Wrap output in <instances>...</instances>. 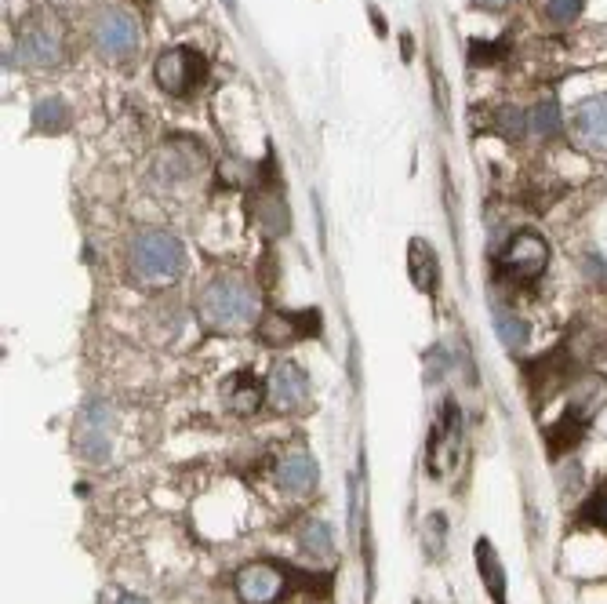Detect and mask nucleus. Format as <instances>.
<instances>
[{"label":"nucleus","instance_id":"nucleus-1","mask_svg":"<svg viewBox=\"0 0 607 604\" xmlns=\"http://www.w3.org/2000/svg\"><path fill=\"white\" fill-rule=\"evenodd\" d=\"M197 313L204 328L211 332H248L251 324L262 321V299L259 288L244 273H219L197 299Z\"/></svg>","mask_w":607,"mask_h":604},{"label":"nucleus","instance_id":"nucleus-2","mask_svg":"<svg viewBox=\"0 0 607 604\" xmlns=\"http://www.w3.org/2000/svg\"><path fill=\"white\" fill-rule=\"evenodd\" d=\"M186 270V244L168 230H142L128 244V277L139 288H168Z\"/></svg>","mask_w":607,"mask_h":604},{"label":"nucleus","instance_id":"nucleus-3","mask_svg":"<svg viewBox=\"0 0 607 604\" xmlns=\"http://www.w3.org/2000/svg\"><path fill=\"white\" fill-rule=\"evenodd\" d=\"M11 59L26 70H55L66 59V30L55 15H30L22 22L15 55Z\"/></svg>","mask_w":607,"mask_h":604},{"label":"nucleus","instance_id":"nucleus-4","mask_svg":"<svg viewBox=\"0 0 607 604\" xmlns=\"http://www.w3.org/2000/svg\"><path fill=\"white\" fill-rule=\"evenodd\" d=\"M91 37L106 59H131L139 51V19L128 8H106L99 11Z\"/></svg>","mask_w":607,"mask_h":604},{"label":"nucleus","instance_id":"nucleus-5","mask_svg":"<svg viewBox=\"0 0 607 604\" xmlns=\"http://www.w3.org/2000/svg\"><path fill=\"white\" fill-rule=\"evenodd\" d=\"M549 266V244L542 233L535 230H517L509 237L506 252H502V270L513 281H535Z\"/></svg>","mask_w":607,"mask_h":604},{"label":"nucleus","instance_id":"nucleus-6","mask_svg":"<svg viewBox=\"0 0 607 604\" xmlns=\"http://www.w3.org/2000/svg\"><path fill=\"white\" fill-rule=\"evenodd\" d=\"M208 73V62L204 55L193 48H168L157 59V84L168 95H190Z\"/></svg>","mask_w":607,"mask_h":604},{"label":"nucleus","instance_id":"nucleus-7","mask_svg":"<svg viewBox=\"0 0 607 604\" xmlns=\"http://www.w3.org/2000/svg\"><path fill=\"white\" fill-rule=\"evenodd\" d=\"M233 586H237V597L244 604H273L288 594V572L277 561H255L240 568Z\"/></svg>","mask_w":607,"mask_h":604},{"label":"nucleus","instance_id":"nucleus-8","mask_svg":"<svg viewBox=\"0 0 607 604\" xmlns=\"http://www.w3.org/2000/svg\"><path fill=\"white\" fill-rule=\"evenodd\" d=\"M266 401L277 408V412L291 415L306 408L309 401V375L302 372L299 364L291 361H280L273 372H269V383H266Z\"/></svg>","mask_w":607,"mask_h":604},{"label":"nucleus","instance_id":"nucleus-9","mask_svg":"<svg viewBox=\"0 0 607 604\" xmlns=\"http://www.w3.org/2000/svg\"><path fill=\"white\" fill-rule=\"evenodd\" d=\"M77 448L88 463H106L110 459V408L102 401L88 404L80 412V423H77Z\"/></svg>","mask_w":607,"mask_h":604},{"label":"nucleus","instance_id":"nucleus-10","mask_svg":"<svg viewBox=\"0 0 607 604\" xmlns=\"http://www.w3.org/2000/svg\"><path fill=\"white\" fill-rule=\"evenodd\" d=\"M571 142L582 153H607V95L578 106L571 117Z\"/></svg>","mask_w":607,"mask_h":604},{"label":"nucleus","instance_id":"nucleus-11","mask_svg":"<svg viewBox=\"0 0 607 604\" xmlns=\"http://www.w3.org/2000/svg\"><path fill=\"white\" fill-rule=\"evenodd\" d=\"M273 481L291 499H306L317 488V463H313V455L306 448H288L277 459V466H273Z\"/></svg>","mask_w":607,"mask_h":604},{"label":"nucleus","instance_id":"nucleus-12","mask_svg":"<svg viewBox=\"0 0 607 604\" xmlns=\"http://www.w3.org/2000/svg\"><path fill=\"white\" fill-rule=\"evenodd\" d=\"M320 332V317L313 310L309 313H284V310H269L259 321V339L266 346H288L295 339H306V335Z\"/></svg>","mask_w":607,"mask_h":604},{"label":"nucleus","instance_id":"nucleus-13","mask_svg":"<svg viewBox=\"0 0 607 604\" xmlns=\"http://www.w3.org/2000/svg\"><path fill=\"white\" fill-rule=\"evenodd\" d=\"M222 401L233 415H255L266 401V383L255 379V372H237L222 383Z\"/></svg>","mask_w":607,"mask_h":604},{"label":"nucleus","instance_id":"nucleus-14","mask_svg":"<svg viewBox=\"0 0 607 604\" xmlns=\"http://www.w3.org/2000/svg\"><path fill=\"white\" fill-rule=\"evenodd\" d=\"M607 408V379L604 375H586L571 386V401H568V415H575L578 423H593L600 412Z\"/></svg>","mask_w":607,"mask_h":604},{"label":"nucleus","instance_id":"nucleus-15","mask_svg":"<svg viewBox=\"0 0 607 604\" xmlns=\"http://www.w3.org/2000/svg\"><path fill=\"white\" fill-rule=\"evenodd\" d=\"M408 270H411V284H415L422 295L437 292V255L426 241H411L408 248Z\"/></svg>","mask_w":607,"mask_h":604},{"label":"nucleus","instance_id":"nucleus-16","mask_svg":"<svg viewBox=\"0 0 607 604\" xmlns=\"http://www.w3.org/2000/svg\"><path fill=\"white\" fill-rule=\"evenodd\" d=\"M491 317H495V332H498V343L509 346V350H524L531 339V328L524 317H517L513 310H506V306H495L491 310Z\"/></svg>","mask_w":607,"mask_h":604},{"label":"nucleus","instance_id":"nucleus-17","mask_svg":"<svg viewBox=\"0 0 607 604\" xmlns=\"http://www.w3.org/2000/svg\"><path fill=\"white\" fill-rule=\"evenodd\" d=\"M586 437V423H578L575 415L564 412V419H560L557 426H549L546 430V444H549V455L557 459V455L571 452V448H578V441Z\"/></svg>","mask_w":607,"mask_h":604},{"label":"nucleus","instance_id":"nucleus-18","mask_svg":"<svg viewBox=\"0 0 607 604\" xmlns=\"http://www.w3.org/2000/svg\"><path fill=\"white\" fill-rule=\"evenodd\" d=\"M66 124H70V110H66V102L59 95H48V99H40L33 106V128L44 131V135H59Z\"/></svg>","mask_w":607,"mask_h":604},{"label":"nucleus","instance_id":"nucleus-19","mask_svg":"<svg viewBox=\"0 0 607 604\" xmlns=\"http://www.w3.org/2000/svg\"><path fill=\"white\" fill-rule=\"evenodd\" d=\"M299 550L313 561H328L335 543H331V528L324 521H306L299 528Z\"/></svg>","mask_w":607,"mask_h":604},{"label":"nucleus","instance_id":"nucleus-20","mask_svg":"<svg viewBox=\"0 0 607 604\" xmlns=\"http://www.w3.org/2000/svg\"><path fill=\"white\" fill-rule=\"evenodd\" d=\"M255 215H259V226L269 237H280V233L288 230V208H284L277 193H262L259 201H255Z\"/></svg>","mask_w":607,"mask_h":604},{"label":"nucleus","instance_id":"nucleus-21","mask_svg":"<svg viewBox=\"0 0 607 604\" xmlns=\"http://www.w3.org/2000/svg\"><path fill=\"white\" fill-rule=\"evenodd\" d=\"M528 131L535 139H549L560 131V102L557 99H542L531 106L528 113Z\"/></svg>","mask_w":607,"mask_h":604},{"label":"nucleus","instance_id":"nucleus-22","mask_svg":"<svg viewBox=\"0 0 607 604\" xmlns=\"http://www.w3.org/2000/svg\"><path fill=\"white\" fill-rule=\"evenodd\" d=\"M480 575H484V583H488L491 597H495V604L506 601V579H502V572H498V561H495V550H491V543H480Z\"/></svg>","mask_w":607,"mask_h":604},{"label":"nucleus","instance_id":"nucleus-23","mask_svg":"<svg viewBox=\"0 0 607 604\" xmlns=\"http://www.w3.org/2000/svg\"><path fill=\"white\" fill-rule=\"evenodd\" d=\"M444 535H448V521H444V514H433L426 521V554L433 561L444 557Z\"/></svg>","mask_w":607,"mask_h":604},{"label":"nucleus","instance_id":"nucleus-24","mask_svg":"<svg viewBox=\"0 0 607 604\" xmlns=\"http://www.w3.org/2000/svg\"><path fill=\"white\" fill-rule=\"evenodd\" d=\"M582 4H586V0H546V15H549V22H557V26H568V22L578 19Z\"/></svg>","mask_w":607,"mask_h":604},{"label":"nucleus","instance_id":"nucleus-25","mask_svg":"<svg viewBox=\"0 0 607 604\" xmlns=\"http://www.w3.org/2000/svg\"><path fill=\"white\" fill-rule=\"evenodd\" d=\"M524 128H528V117H524L520 110L506 106V110L498 113V131H502L506 139H520V135H524Z\"/></svg>","mask_w":607,"mask_h":604},{"label":"nucleus","instance_id":"nucleus-26","mask_svg":"<svg viewBox=\"0 0 607 604\" xmlns=\"http://www.w3.org/2000/svg\"><path fill=\"white\" fill-rule=\"evenodd\" d=\"M469 4H473V8H477V11H491V15H495V11L506 8L509 0H469Z\"/></svg>","mask_w":607,"mask_h":604},{"label":"nucleus","instance_id":"nucleus-27","mask_svg":"<svg viewBox=\"0 0 607 604\" xmlns=\"http://www.w3.org/2000/svg\"><path fill=\"white\" fill-rule=\"evenodd\" d=\"M593 521H600V524H604V528H607V492L600 495L597 506H593Z\"/></svg>","mask_w":607,"mask_h":604},{"label":"nucleus","instance_id":"nucleus-28","mask_svg":"<svg viewBox=\"0 0 607 604\" xmlns=\"http://www.w3.org/2000/svg\"><path fill=\"white\" fill-rule=\"evenodd\" d=\"M117 604H150V601H146V597H139V594H124Z\"/></svg>","mask_w":607,"mask_h":604}]
</instances>
